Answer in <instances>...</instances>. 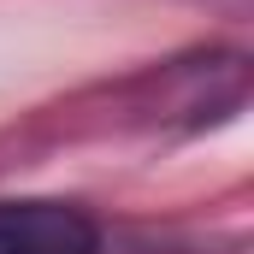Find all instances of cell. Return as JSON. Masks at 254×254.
<instances>
[{"label":"cell","mask_w":254,"mask_h":254,"mask_svg":"<svg viewBox=\"0 0 254 254\" xmlns=\"http://www.w3.org/2000/svg\"><path fill=\"white\" fill-rule=\"evenodd\" d=\"M0 254H101V225L54 195L0 201Z\"/></svg>","instance_id":"6da1fadb"}]
</instances>
